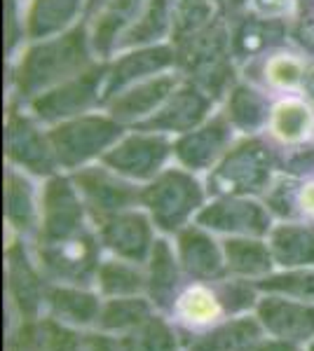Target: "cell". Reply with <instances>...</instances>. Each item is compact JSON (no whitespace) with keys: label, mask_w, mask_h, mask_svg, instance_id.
<instances>
[{"label":"cell","mask_w":314,"mask_h":351,"mask_svg":"<svg viewBox=\"0 0 314 351\" xmlns=\"http://www.w3.org/2000/svg\"><path fill=\"white\" fill-rule=\"evenodd\" d=\"M225 263L227 274L239 276V279L258 281L265 276L275 274V256L267 243H262L256 237H242V239H227L225 246Z\"/></svg>","instance_id":"cell-10"},{"label":"cell","mask_w":314,"mask_h":351,"mask_svg":"<svg viewBox=\"0 0 314 351\" xmlns=\"http://www.w3.org/2000/svg\"><path fill=\"white\" fill-rule=\"evenodd\" d=\"M199 204V195L195 185H190L183 178L164 180L148 197V206H150L155 223L164 230L179 228L183 220L195 211Z\"/></svg>","instance_id":"cell-8"},{"label":"cell","mask_w":314,"mask_h":351,"mask_svg":"<svg viewBox=\"0 0 314 351\" xmlns=\"http://www.w3.org/2000/svg\"><path fill=\"white\" fill-rule=\"evenodd\" d=\"M267 77L270 82H275L277 87L293 89L298 87L302 80V64L293 56H275L267 64Z\"/></svg>","instance_id":"cell-19"},{"label":"cell","mask_w":314,"mask_h":351,"mask_svg":"<svg viewBox=\"0 0 314 351\" xmlns=\"http://www.w3.org/2000/svg\"><path fill=\"white\" fill-rule=\"evenodd\" d=\"M181 267L179 256L171 251V246L167 241H155L150 251V258H148V288L146 295L150 298V302L155 304L157 311L162 314H169L174 311L176 298L181 295Z\"/></svg>","instance_id":"cell-7"},{"label":"cell","mask_w":314,"mask_h":351,"mask_svg":"<svg viewBox=\"0 0 314 351\" xmlns=\"http://www.w3.org/2000/svg\"><path fill=\"white\" fill-rule=\"evenodd\" d=\"M117 339L122 351H183L179 326L162 311H153L144 324L131 328Z\"/></svg>","instance_id":"cell-12"},{"label":"cell","mask_w":314,"mask_h":351,"mask_svg":"<svg viewBox=\"0 0 314 351\" xmlns=\"http://www.w3.org/2000/svg\"><path fill=\"white\" fill-rule=\"evenodd\" d=\"M305 351H314V339H312L310 344H307V347H305Z\"/></svg>","instance_id":"cell-22"},{"label":"cell","mask_w":314,"mask_h":351,"mask_svg":"<svg viewBox=\"0 0 314 351\" xmlns=\"http://www.w3.org/2000/svg\"><path fill=\"white\" fill-rule=\"evenodd\" d=\"M199 223L209 230H225L247 237H260L270 228L265 213L256 204H244V202L237 204L221 202L216 206H209L207 211H202Z\"/></svg>","instance_id":"cell-13"},{"label":"cell","mask_w":314,"mask_h":351,"mask_svg":"<svg viewBox=\"0 0 314 351\" xmlns=\"http://www.w3.org/2000/svg\"><path fill=\"white\" fill-rule=\"evenodd\" d=\"M254 314L272 339L298 347H307L314 339V302L279 293H262Z\"/></svg>","instance_id":"cell-3"},{"label":"cell","mask_w":314,"mask_h":351,"mask_svg":"<svg viewBox=\"0 0 314 351\" xmlns=\"http://www.w3.org/2000/svg\"><path fill=\"white\" fill-rule=\"evenodd\" d=\"M272 129L282 141H300L312 129V112L300 101H282L275 108Z\"/></svg>","instance_id":"cell-18"},{"label":"cell","mask_w":314,"mask_h":351,"mask_svg":"<svg viewBox=\"0 0 314 351\" xmlns=\"http://www.w3.org/2000/svg\"><path fill=\"white\" fill-rule=\"evenodd\" d=\"M179 332L183 351H256L267 339L265 328L254 311L227 316L207 328L179 326Z\"/></svg>","instance_id":"cell-2"},{"label":"cell","mask_w":314,"mask_h":351,"mask_svg":"<svg viewBox=\"0 0 314 351\" xmlns=\"http://www.w3.org/2000/svg\"><path fill=\"white\" fill-rule=\"evenodd\" d=\"M43 344L45 351H122L115 335H108L99 328H68L49 316L43 319Z\"/></svg>","instance_id":"cell-11"},{"label":"cell","mask_w":314,"mask_h":351,"mask_svg":"<svg viewBox=\"0 0 314 351\" xmlns=\"http://www.w3.org/2000/svg\"><path fill=\"white\" fill-rule=\"evenodd\" d=\"M101 239L115 258L146 263L153 251L150 225L139 213H115L101 225Z\"/></svg>","instance_id":"cell-6"},{"label":"cell","mask_w":314,"mask_h":351,"mask_svg":"<svg viewBox=\"0 0 314 351\" xmlns=\"http://www.w3.org/2000/svg\"><path fill=\"white\" fill-rule=\"evenodd\" d=\"M101 307H104V298L96 288L49 284L47 300H45V316L68 328L89 330L99 324Z\"/></svg>","instance_id":"cell-4"},{"label":"cell","mask_w":314,"mask_h":351,"mask_svg":"<svg viewBox=\"0 0 314 351\" xmlns=\"http://www.w3.org/2000/svg\"><path fill=\"white\" fill-rule=\"evenodd\" d=\"M176 256H179L181 267L192 281L214 284V281L230 276L227 274L225 251L209 234H204L199 230L181 232Z\"/></svg>","instance_id":"cell-5"},{"label":"cell","mask_w":314,"mask_h":351,"mask_svg":"<svg viewBox=\"0 0 314 351\" xmlns=\"http://www.w3.org/2000/svg\"><path fill=\"white\" fill-rule=\"evenodd\" d=\"M155 304L148 295H129V298H104V307L96 328L108 332V335H124L131 328L144 324L148 316L153 314Z\"/></svg>","instance_id":"cell-15"},{"label":"cell","mask_w":314,"mask_h":351,"mask_svg":"<svg viewBox=\"0 0 314 351\" xmlns=\"http://www.w3.org/2000/svg\"><path fill=\"white\" fill-rule=\"evenodd\" d=\"M272 256L282 269H312L314 267V232L279 228L270 239Z\"/></svg>","instance_id":"cell-16"},{"label":"cell","mask_w":314,"mask_h":351,"mask_svg":"<svg viewBox=\"0 0 314 351\" xmlns=\"http://www.w3.org/2000/svg\"><path fill=\"white\" fill-rule=\"evenodd\" d=\"M256 351H305V347H298V344H289V342H282V339L267 337Z\"/></svg>","instance_id":"cell-20"},{"label":"cell","mask_w":314,"mask_h":351,"mask_svg":"<svg viewBox=\"0 0 314 351\" xmlns=\"http://www.w3.org/2000/svg\"><path fill=\"white\" fill-rule=\"evenodd\" d=\"M99 251L87 230L66 239L40 241L38 267L49 284H68L94 288L99 271Z\"/></svg>","instance_id":"cell-1"},{"label":"cell","mask_w":314,"mask_h":351,"mask_svg":"<svg viewBox=\"0 0 314 351\" xmlns=\"http://www.w3.org/2000/svg\"><path fill=\"white\" fill-rule=\"evenodd\" d=\"M94 288L101 293V298L146 295L148 274L139 263H131V260H122V258L101 260Z\"/></svg>","instance_id":"cell-14"},{"label":"cell","mask_w":314,"mask_h":351,"mask_svg":"<svg viewBox=\"0 0 314 351\" xmlns=\"http://www.w3.org/2000/svg\"><path fill=\"white\" fill-rule=\"evenodd\" d=\"M260 293H279V295L298 298L314 302V267L312 269H282L265 279L256 281Z\"/></svg>","instance_id":"cell-17"},{"label":"cell","mask_w":314,"mask_h":351,"mask_svg":"<svg viewBox=\"0 0 314 351\" xmlns=\"http://www.w3.org/2000/svg\"><path fill=\"white\" fill-rule=\"evenodd\" d=\"M171 316L176 324L186 328H207L218 324L221 319H227L214 284H204V281H192L181 291Z\"/></svg>","instance_id":"cell-9"},{"label":"cell","mask_w":314,"mask_h":351,"mask_svg":"<svg viewBox=\"0 0 314 351\" xmlns=\"http://www.w3.org/2000/svg\"><path fill=\"white\" fill-rule=\"evenodd\" d=\"M298 202H300V208H302V211L310 213V216H314V183H307L305 188L300 190Z\"/></svg>","instance_id":"cell-21"}]
</instances>
